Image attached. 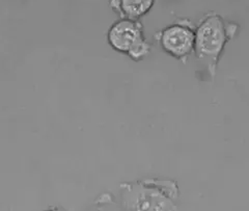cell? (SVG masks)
I'll use <instances>...</instances> for the list:
<instances>
[{
	"instance_id": "6da1fadb",
	"label": "cell",
	"mask_w": 249,
	"mask_h": 211,
	"mask_svg": "<svg viewBox=\"0 0 249 211\" xmlns=\"http://www.w3.org/2000/svg\"><path fill=\"white\" fill-rule=\"evenodd\" d=\"M123 207L127 210H176L180 197L178 183L171 180H145L120 187Z\"/></svg>"
},
{
	"instance_id": "7a4b0ae2",
	"label": "cell",
	"mask_w": 249,
	"mask_h": 211,
	"mask_svg": "<svg viewBox=\"0 0 249 211\" xmlns=\"http://www.w3.org/2000/svg\"><path fill=\"white\" fill-rule=\"evenodd\" d=\"M238 26L227 23L220 16H208L200 22L196 31L194 52L200 67L205 68L206 75L214 77L217 62L225 44L236 34Z\"/></svg>"
},
{
	"instance_id": "3957f363",
	"label": "cell",
	"mask_w": 249,
	"mask_h": 211,
	"mask_svg": "<svg viewBox=\"0 0 249 211\" xmlns=\"http://www.w3.org/2000/svg\"><path fill=\"white\" fill-rule=\"evenodd\" d=\"M196 33L190 26L177 23L157 34L162 49L178 60L187 59L194 48Z\"/></svg>"
},
{
	"instance_id": "277c9868",
	"label": "cell",
	"mask_w": 249,
	"mask_h": 211,
	"mask_svg": "<svg viewBox=\"0 0 249 211\" xmlns=\"http://www.w3.org/2000/svg\"><path fill=\"white\" fill-rule=\"evenodd\" d=\"M144 38L142 24L138 20L124 19L116 21L107 33V42L121 53H128Z\"/></svg>"
},
{
	"instance_id": "5b68a950",
	"label": "cell",
	"mask_w": 249,
	"mask_h": 211,
	"mask_svg": "<svg viewBox=\"0 0 249 211\" xmlns=\"http://www.w3.org/2000/svg\"><path fill=\"white\" fill-rule=\"evenodd\" d=\"M155 0H109L111 9L120 15L121 18L138 20L149 13Z\"/></svg>"
},
{
	"instance_id": "8992f818",
	"label": "cell",
	"mask_w": 249,
	"mask_h": 211,
	"mask_svg": "<svg viewBox=\"0 0 249 211\" xmlns=\"http://www.w3.org/2000/svg\"><path fill=\"white\" fill-rule=\"evenodd\" d=\"M150 52H151V45L150 43H147L145 38H143L142 41L137 43L133 48L127 53V56L131 59L138 61V60H142L144 58H146L150 54Z\"/></svg>"
}]
</instances>
